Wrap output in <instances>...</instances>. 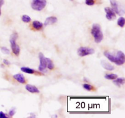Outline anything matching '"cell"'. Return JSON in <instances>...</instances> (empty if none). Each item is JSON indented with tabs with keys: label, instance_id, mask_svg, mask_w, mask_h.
Segmentation results:
<instances>
[{
	"label": "cell",
	"instance_id": "cell-26",
	"mask_svg": "<svg viewBox=\"0 0 125 118\" xmlns=\"http://www.w3.org/2000/svg\"><path fill=\"white\" fill-rule=\"evenodd\" d=\"M3 63L5 65H6V66H9V65L10 64L9 61H8L6 59H3Z\"/></svg>",
	"mask_w": 125,
	"mask_h": 118
},
{
	"label": "cell",
	"instance_id": "cell-14",
	"mask_svg": "<svg viewBox=\"0 0 125 118\" xmlns=\"http://www.w3.org/2000/svg\"><path fill=\"white\" fill-rule=\"evenodd\" d=\"M113 83H114L115 84H116L118 86L120 87L121 86L124 84L125 83V78H116L114 80Z\"/></svg>",
	"mask_w": 125,
	"mask_h": 118
},
{
	"label": "cell",
	"instance_id": "cell-9",
	"mask_svg": "<svg viewBox=\"0 0 125 118\" xmlns=\"http://www.w3.org/2000/svg\"><path fill=\"white\" fill-rule=\"evenodd\" d=\"M101 65L104 69H105L107 71H112L114 70V66H112L111 64H110L109 62H107V61H105V60H101Z\"/></svg>",
	"mask_w": 125,
	"mask_h": 118
},
{
	"label": "cell",
	"instance_id": "cell-21",
	"mask_svg": "<svg viewBox=\"0 0 125 118\" xmlns=\"http://www.w3.org/2000/svg\"><path fill=\"white\" fill-rule=\"evenodd\" d=\"M1 50L2 53L5 54V55H9L10 54V50L7 47H2L1 48Z\"/></svg>",
	"mask_w": 125,
	"mask_h": 118
},
{
	"label": "cell",
	"instance_id": "cell-23",
	"mask_svg": "<svg viewBox=\"0 0 125 118\" xmlns=\"http://www.w3.org/2000/svg\"><path fill=\"white\" fill-rule=\"evenodd\" d=\"M15 113H16L15 108H12L10 110L9 114L10 116H14L15 114Z\"/></svg>",
	"mask_w": 125,
	"mask_h": 118
},
{
	"label": "cell",
	"instance_id": "cell-13",
	"mask_svg": "<svg viewBox=\"0 0 125 118\" xmlns=\"http://www.w3.org/2000/svg\"><path fill=\"white\" fill-rule=\"evenodd\" d=\"M32 27L35 30H40L43 26V24L39 21H34L32 22Z\"/></svg>",
	"mask_w": 125,
	"mask_h": 118
},
{
	"label": "cell",
	"instance_id": "cell-24",
	"mask_svg": "<svg viewBox=\"0 0 125 118\" xmlns=\"http://www.w3.org/2000/svg\"><path fill=\"white\" fill-rule=\"evenodd\" d=\"M0 118H7V115L2 111H0Z\"/></svg>",
	"mask_w": 125,
	"mask_h": 118
},
{
	"label": "cell",
	"instance_id": "cell-1",
	"mask_svg": "<svg viewBox=\"0 0 125 118\" xmlns=\"http://www.w3.org/2000/svg\"><path fill=\"white\" fill-rule=\"evenodd\" d=\"M104 56L111 62H114L118 66H122L125 63V54L123 51H118L117 53V56H115L109 51H104Z\"/></svg>",
	"mask_w": 125,
	"mask_h": 118
},
{
	"label": "cell",
	"instance_id": "cell-2",
	"mask_svg": "<svg viewBox=\"0 0 125 118\" xmlns=\"http://www.w3.org/2000/svg\"><path fill=\"white\" fill-rule=\"evenodd\" d=\"M91 33L94 37V40L95 42L99 44L102 41L103 39V34L101 31V26L98 24L95 23L93 24Z\"/></svg>",
	"mask_w": 125,
	"mask_h": 118
},
{
	"label": "cell",
	"instance_id": "cell-15",
	"mask_svg": "<svg viewBox=\"0 0 125 118\" xmlns=\"http://www.w3.org/2000/svg\"><path fill=\"white\" fill-rule=\"evenodd\" d=\"M21 71L22 72H24V73H28V74H33V73H34V72H35V71H34V70L27 67H21Z\"/></svg>",
	"mask_w": 125,
	"mask_h": 118
},
{
	"label": "cell",
	"instance_id": "cell-12",
	"mask_svg": "<svg viewBox=\"0 0 125 118\" xmlns=\"http://www.w3.org/2000/svg\"><path fill=\"white\" fill-rule=\"evenodd\" d=\"M13 78L15 80L17 81L19 83H21V84H24L26 83V80L24 78V75L21 73H17V74L13 75Z\"/></svg>",
	"mask_w": 125,
	"mask_h": 118
},
{
	"label": "cell",
	"instance_id": "cell-27",
	"mask_svg": "<svg viewBox=\"0 0 125 118\" xmlns=\"http://www.w3.org/2000/svg\"><path fill=\"white\" fill-rule=\"evenodd\" d=\"M70 1H73V0H70Z\"/></svg>",
	"mask_w": 125,
	"mask_h": 118
},
{
	"label": "cell",
	"instance_id": "cell-7",
	"mask_svg": "<svg viewBox=\"0 0 125 118\" xmlns=\"http://www.w3.org/2000/svg\"><path fill=\"white\" fill-rule=\"evenodd\" d=\"M94 53H95L94 49L89 47H81L78 50V54L81 57L92 55Z\"/></svg>",
	"mask_w": 125,
	"mask_h": 118
},
{
	"label": "cell",
	"instance_id": "cell-6",
	"mask_svg": "<svg viewBox=\"0 0 125 118\" xmlns=\"http://www.w3.org/2000/svg\"><path fill=\"white\" fill-rule=\"evenodd\" d=\"M39 60H40V64L39 66V71L42 72H46L47 68V62H46V57L44 56L42 53H40L39 55Z\"/></svg>",
	"mask_w": 125,
	"mask_h": 118
},
{
	"label": "cell",
	"instance_id": "cell-18",
	"mask_svg": "<svg viewBox=\"0 0 125 118\" xmlns=\"http://www.w3.org/2000/svg\"><path fill=\"white\" fill-rule=\"evenodd\" d=\"M104 77L107 80H115L118 77V76L117 75L114 74V73H108V74L105 75Z\"/></svg>",
	"mask_w": 125,
	"mask_h": 118
},
{
	"label": "cell",
	"instance_id": "cell-16",
	"mask_svg": "<svg viewBox=\"0 0 125 118\" xmlns=\"http://www.w3.org/2000/svg\"><path fill=\"white\" fill-rule=\"evenodd\" d=\"M46 62H47V68L50 70L53 69L54 67V64L52 62V61L50 58H46Z\"/></svg>",
	"mask_w": 125,
	"mask_h": 118
},
{
	"label": "cell",
	"instance_id": "cell-20",
	"mask_svg": "<svg viewBox=\"0 0 125 118\" xmlns=\"http://www.w3.org/2000/svg\"><path fill=\"white\" fill-rule=\"evenodd\" d=\"M83 88H84L85 90L89 91L92 90L93 88H94L92 86H91L89 84H87V83H85V84H83Z\"/></svg>",
	"mask_w": 125,
	"mask_h": 118
},
{
	"label": "cell",
	"instance_id": "cell-3",
	"mask_svg": "<svg viewBox=\"0 0 125 118\" xmlns=\"http://www.w3.org/2000/svg\"><path fill=\"white\" fill-rule=\"evenodd\" d=\"M17 38H18V34L17 33H14L11 35L10 37V47L12 49V51H13V54L15 56H19L20 52V48L19 45H18L16 43V40H17Z\"/></svg>",
	"mask_w": 125,
	"mask_h": 118
},
{
	"label": "cell",
	"instance_id": "cell-17",
	"mask_svg": "<svg viewBox=\"0 0 125 118\" xmlns=\"http://www.w3.org/2000/svg\"><path fill=\"white\" fill-rule=\"evenodd\" d=\"M125 24V19L124 17H120L117 20V24H118L119 26H120L121 28H123L124 27Z\"/></svg>",
	"mask_w": 125,
	"mask_h": 118
},
{
	"label": "cell",
	"instance_id": "cell-25",
	"mask_svg": "<svg viewBox=\"0 0 125 118\" xmlns=\"http://www.w3.org/2000/svg\"><path fill=\"white\" fill-rule=\"evenodd\" d=\"M4 3V0H0V15H1V8L2 7V5Z\"/></svg>",
	"mask_w": 125,
	"mask_h": 118
},
{
	"label": "cell",
	"instance_id": "cell-5",
	"mask_svg": "<svg viewBox=\"0 0 125 118\" xmlns=\"http://www.w3.org/2000/svg\"><path fill=\"white\" fill-rule=\"evenodd\" d=\"M110 2L112 6V9L114 11L115 13H117L119 15H122L124 14V8L123 6L120 4L119 2H117V0H110Z\"/></svg>",
	"mask_w": 125,
	"mask_h": 118
},
{
	"label": "cell",
	"instance_id": "cell-10",
	"mask_svg": "<svg viewBox=\"0 0 125 118\" xmlns=\"http://www.w3.org/2000/svg\"><path fill=\"white\" fill-rule=\"evenodd\" d=\"M57 22V18L56 17L52 16V17H49L48 18H46V19L45 21V23H44V24H45V26L50 25V24H54Z\"/></svg>",
	"mask_w": 125,
	"mask_h": 118
},
{
	"label": "cell",
	"instance_id": "cell-11",
	"mask_svg": "<svg viewBox=\"0 0 125 118\" xmlns=\"http://www.w3.org/2000/svg\"><path fill=\"white\" fill-rule=\"evenodd\" d=\"M25 88L28 91L30 92L31 93H40V91H39V89L36 86H35L34 85H31V84H26L25 86Z\"/></svg>",
	"mask_w": 125,
	"mask_h": 118
},
{
	"label": "cell",
	"instance_id": "cell-22",
	"mask_svg": "<svg viewBox=\"0 0 125 118\" xmlns=\"http://www.w3.org/2000/svg\"><path fill=\"white\" fill-rule=\"evenodd\" d=\"M85 4L88 6H93L95 4V0H85Z\"/></svg>",
	"mask_w": 125,
	"mask_h": 118
},
{
	"label": "cell",
	"instance_id": "cell-19",
	"mask_svg": "<svg viewBox=\"0 0 125 118\" xmlns=\"http://www.w3.org/2000/svg\"><path fill=\"white\" fill-rule=\"evenodd\" d=\"M21 20L24 23H29L31 20V18L29 16H28V15H23L21 17Z\"/></svg>",
	"mask_w": 125,
	"mask_h": 118
},
{
	"label": "cell",
	"instance_id": "cell-8",
	"mask_svg": "<svg viewBox=\"0 0 125 118\" xmlns=\"http://www.w3.org/2000/svg\"><path fill=\"white\" fill-rule=\"evenodd\" d=\"M104 11L106 12V17L109 20H112L116 17L115 12L111 7H105Z\"/></svg>",
	"mask_w": 125,
	"mask_h": 118
},
{
	"label": "cell",
	"instance_id": "cell-4",
	"mask_svg": "<svg viewBox=\"0 0 125 118\" xmlns=\"http://www.w3.org/2000/svg\"><path fill=\"white\" fill-rule=\"evenodd\" d=\"M46 5V0H32L31 2V7L32 9L37 11H41Z\"/></svg>",
	"mask_w": 125,
	"mask_h": 118
}]
</instances>
